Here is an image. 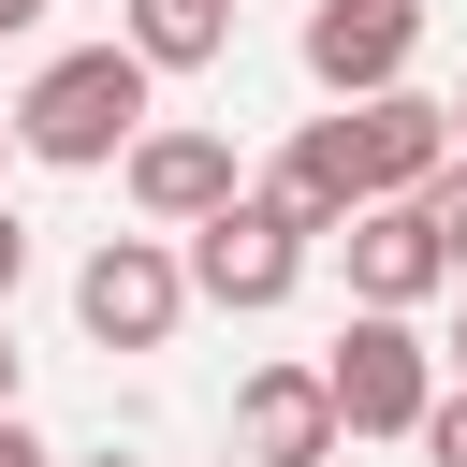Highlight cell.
Here are the masks:
<instances>
[{
	"label": "cell",
	"mask_w": 467,
	"mask_h": 467,
	"mask_svg": "<svg viewBox=\"0 0 467 467\" xmlns=\"http://www.w3.org/2000/svg\"><path fill=\"white\" fill-rule=\"evenodd\" d=\"M73 467H131V452H73Z\"/></svg>",
	"instance_id": "d6986e66"
},
{
	"label": "cell",
	"mask_w": 467,
	"mask_h": 467,
	"mask_svg": "<svg viewBox=\"0 0 467 467\" xmlns=\"http://www.w3.org/2000/svg\"><path fill=\"white\" fill-rule=\"evenodd\" d=\"M0 161H15V117H0Z\"/></svg>",
	"instance_id": "ffe728a7"
},
{
	"label": "cell",
	"mask_w": 467,
	"mask_h": 467,
	"mask_svg": "<svg viewBox=\"0 0 467 467\" xmlns=\"http://www.w3.org/2000/svg\"><path fill=\"white\" fill-rule=\"evenodd\" d=\"M73 321H88L102 350H161V336L190 321V263H175L161 234H102V248L73 263Z\"/></svg>",
	"instance_id": "3957f363"
},
{
	"label": "cell",
	"mask_w": 467,
	"mask_h": 467,
	"mask_svg": "<svg viewBox=\"0 0 467 467\" xmlns=\"http://www.w3.org/2000/svg\"><path fill=\"white\" fill-rule=\"evenodd\" d=\"M234 467H336V394H321V365H248V379H234Z\"/></svg>",
	"instance_id": "ba28073f"
},
{
	"label": "cell",
	"mask_w": 467,
	"mask_h": 467,
	"mask_svg": "<svg viewBox=\"0 0 467 467\" xmlns=\"http://www.w3.org/2000/svg\"><path fill=\"white\" fill-rule=\"evenodd\" d=\"M0 467H58V452H44V438H29V423H0Z\"/></svg>",
	"instance_id": "9a60e30c"
},
{
	"label": "cell",
	"mask_w": 467,
	"mask_h": 467,
	"mask_svg": "<svg viewBox=\"0 0 467 467\" xmlns=\"http://www.w3.org/2000/svg\"><path fill=\"white\" fill-rule=\"evenodd\" d=\"M452 161H467V88H452Z\"/></svg>",
	"instance_id": "e0dca14e"
},
{
	"label": "cell",
	"mask_w": 467,
	"mask_h": 467,
	"mask_svg": "<svg viewBox=\"0 0 467 467\" xmlns=\"http://www.w3.org/2000/svg\"><path fill=\"white\" fill-rule=\"evenodd\" d=\"M452 379H467V321H452Z\"/></svg>",
	"instance_id": "ac0fdd59"
},
{
	"label": "cell",
	"mask_w": 467,
	"mask_h": 467,
	"mask_svg": "<svg viewBox=\"0 0 467 467\" xmlns=\"http://www.w3.org/2000/svg\"><path fill=\"white\" fill-rule=\"evenodd\" d=\"M423 452H438V467H467V379H452V394L423 409Z\"/></svg>",
	"instance_id": "7c38bea8"
},
{
	"label": "cell",
	"mask_w": 467,
	"mask_h": 467,
	"mask_svg": "<svg viewBox=\"0 0 467 467\" xmlns=\"http://www.w3.org/2000/svg\"><path fill=\"white\" fill-rule=\"evenodd\" d=\"M321 394H336V438H423V409H438L423 321H365L350 306V336L321 350Z\"/></svg>",
	"instance_id": "7a4b0ae2"
},
{
	"label": "cell",
	"mask_w": 467,
	"mask_h": 467,
	"mask_svg": "<svg viewBox=\"0 0 467 467\" xmlns=\"http://www.w3.org/2000/svg\"><path fill=\"white\" fill-rule=\"evenodd\" d=\"M336 131H350V161H365V204H409L438 161H452V102H423V88H379V102H336Z\"/></svg>",
	"instance_id": "9c48e42d"
},
{
	"label": "cell",
	"mask_w": 467,
	"mask_h": 467,
	"mask_svg": "<svg viewBox=\"0 0 467 467\" xmlns=\"http://www.w3.org/2000/svg\"><path fill=\"white\" fill-rule=\"evenodd\" d=\"M15 379H29V350H15V321H0V423H15Z\"/></svg>",
	"instance_id": "5bb4252c"
},
{
	"label": "cell",
	"mask_w": 467,
	"mask_h": 467,
	"mask_svg": "<svg viewBox=\"0 0 467 467\" xmlns=\"http://www.w3.org/2000/svg\"><path fill=\"white\" fill-rule=\"evenodd\" d=\"M15 277H29V219L0 204V306H15Z\"/></svg>",
	"instance_id": "4fadbf2b"
},
{
	"label": "cell",
	"mask_w": 467,
	"mask_h": 467,
	"mask_svg": "<svg viewBox=\"0 0 467 467\" xmlns=\"http://www.w3.org/2000/svg\"><path fill=\"white\" fill-rule=\"evenodd\" d=\"M409 204H423V234H438V248H452V277H467V161H438Z\"/></svg>",
	"instance_id": "8fae6325"
},
{
	"label": "cell",
	"mask_w": 467,
	"mask_h": 467,
	"mask_svg": "<svg viewBox=\"0 0 467 467\" xmlns=\"http://www.w3.org/2000/svg\"><path fill=\"white\" fill-rule=\"evenodd\" d=\"M146 58L131 44H73V58H44L29 88H15V146L29 161H58V175H102V161H131L146 146Z\"/></svg>",
	"instance_id": "6da1fadb"
},
{
	"label": "cell",
	"mask_w": 467,
	"mask_h": 467,
	"mask_svg": "<svg viewBox=\"0 0 467 467\" xmlns=\"http://www.w3.org/2000/svg\"><path fill=\"white\" fill-rule=\"evenodd\" d=\"M29 29H44V0H0V44H29Z\"/></svg>",
	"instance_id": "2e32d148"
},
{
	"label": "cell",
	"mask_w": 467,
	"mask_h": 467,
	"mask_svg": "<svg viewBox=\"0 0 467 467\" xmlns=\"http://www.w3.org/2000/svg\"><path fill=\"white\" fill-rule=\"evenodd\" d=\"M336 263H350V306H365V321H409V306L452 292V248L423 234V204H365V219L336 234Z\"/></svg>",
	"instance_id": "52a82bcc"
},
{
	"label": "cell",
	"mask_w": 467,
	"mask_h": 467,
	"mask_svg": "<svg viewBox=\"0 0 467 467\" xmlns=\"http://www.w3.org/2000/svg\"><path fill=\"white\" fill-rule=\"evenodd\" d=\"M117 190H131V204H146L161 234H204L219 204H248V161H234L219 131H190V117H161V131H146V146L117 161Z\"/></svg>",
	"instance_id": "5b68a950"
},
{
	"label": "cell",
	"mask_w": 467,
	"mask_h": 467,
	"mask_svg": "<svg viewBox=\"0 0 467 467\" xmlns=\"http://www.w3.org/2000/svg\"><path fill=\"white\" fill-rule=\"evenodd\" d=\"M175 263H190V306H248V321H263V306H292V277H306V234H292V219L248 190V204H219V219H204Z\"/></svg>",
	"instance_id": "277c9868"
},
{
	"label": "cell",
	"mask_w": 467,
	"mask_h": 467,
	"mask_svg": "<svg viewBox=\"0 0 467 467\" xmlns=\"http://www.w3.org/2000/svg\"><path fill=\"white\" fill-rule=\"evenodd\" d=\"M409 58H423V0H321L306 15V88H336V102L409 88Z\"/></svg>",
	"instance_id": "8992f818"
},
{
	"label": "cell",
	"mask_w": 467,
	"mask_h": 467,
	"mask_svg": "<svg viewBox=\"0 0 467 467\" xmlns=\"http://www.w3.org/2000/svg\"><path fill=\"white\" fill-rule=\"evenodd\" d=\"M117 44H131L146 73H204V58L234 44V0H131V15H117Z\"/></svg>",
	"instance_id": "30bf717a"
}]
</instances>
